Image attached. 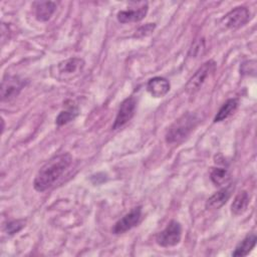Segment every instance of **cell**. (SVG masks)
Masks as SVG:
<instances>
[{"mask_svg": "<svg viewBox=\"0 0 257 257\" xmlns=\"http://www.w3.org/2000/svg\"><path fill=\"white\" fill-rule=\"evenodd\" d=\"M250 18V12L248 8L244 6L236 7L228 12L221 20L222 24L228 29H237L245 25Z\"/></svg>", "mask_w": 257, "mask_h": 257, "instance_id": "cell-7", "label": "cell"}, {"mask_svg": "<svg viewBox=\"0 0 257 257\" xmlns=\"http://www.w3.org/2000/svg\"><path fill=\"white\" fill-rule=\"evenodd\" d=\"M78 114V108L75 105H68L66 109L61 110L57 115L55 122L57 125H63L73 120Z\"/></svg>", "mask_w": 257, "mask_h": 257, "instance_id": "cell-17", "label": "cell"}, {"mask_svg": "<svg viewBox=\"0 0 257 257\" xmlns=\"http://www.w3.org/2000/svg\"><path fill=\"white\" fill-rule=\"evenodd\" d=\"M84 60L80 57H70L57 64L58 77L60 79H71L77 76L84 67Z\"/></svg>", "mask_w": 257, "mask_h": 257, "instance_id": "cell-6", "label": "cell"}, {"mask_svg": "<svg viewBox=\"0 0 257 257\" xmlns=\"http://www.w3.org/2000/svg\"><path fill=\"white\" fill-rule=\"evenodd\" d=\"M170 81L161 76L151 78L147 83V90L154 97H163L170 90Z\"/></svg>", "mask_w": 257, "mask_h": 257, "instance_id": "cell-11", "label": "cell"}, {"mask_svg": "<svg viewBox=\"0 0 257 257\" xmlns=\"http://www.w3.org/2000/svg\"><path fill=\"white\" fill-rule=\"evenodd\" d=\"M142 218V207L134 208L130 213L125 214L122 218H120L112 227L111 232L115 235L125 233L131 230L135 226H137Z\"/></svg>", "mask_w": 257, "mask_h": 257, "instance_id": "cell-8", "label": "cell"}, {"mask_svg": "<svg viewBox=\"0 0 257 257\" xmlns=\"http://www.w3.org/2000/svg\"><path fill=\"white\" fill-rule=\"evenodd\" d=\"M198 121V117L191 112L183 114L169 127L166 134V142L168 144H179L183 142L192 133Z\"/></svg>", "mask_w": 257, "mask_h": 257, "instance_id": "cell-2", "label": "cell"}, {"mask_svg": "<svg viewBox=\"0 0 257 257\" xmlns=\"http://www.w3.org/2000/svg\"><path fill=\"white\" fill-rule=\"evenodd\" d=\"M182 238V226L179 222L172 220L164 230L158 233L156 237L157 243L165 248L176 246Z\"/></svg>", "mask_w": 257, "mask_h": 257, "instance_id": "cell-4", "label": "cell"}, {"mask_svg": "<svg viewBox=\"0 0 257 257\" xmlns=\"http://www.w3.org/2000/svg\"><path fill=\"white\" fill-rule=\"evenodd\" d=\"M136 106H137V101L133 96L122 100L117 110L114 122L112 124V128L117 130L122 125H124L128 120H131V118L135 114Z\"/></svg>", "mask_w": 257, "mask_h": 257, "instance_id": "cell-9", "label": "cell"}, {"mask_svg": "<svg viewBox=\"0 0 257 257\" xmlns=\"http://www.w3.org/2000/svg\"><path fill=\"white\" fill-rule=\"evenodd\" d=\"M234 190V186L229 185L225 188H222L215 194H213L207 201H206V209L208 210H216L221 208L223 205L226 204V202L229 200V198L232 195V192Z\"/></svg>", "mask_w": 257, "mask_h": 257, "instance_id": "cell-10", "label": "cell"}, {"mask_svg": "<svg viewBox=\"0 0 257 257\" xmlns=\"http://www.w3.org/2000/svg\"><path fill=\"white\" fill-rule=\"evenodd\" d=\"M249 202H250L249 194L246 191L239 192L235 196V198H234V200H233V202L231 204V212H232V214L235 215V216L243 214L247 210Z\"/></svg>", "mask_w": 257, "mask_h": 257, "instance_id": "cell-14", "label": "cell"}, {"mask_svg": "<svg viewBox=\"0 0 257 257\" xmlns=\"http://www.w3.org/2000/svg\"><path fill=\"white\" fill-rule=\"evenodd\" d=\"M215 68H216V63L214 60H208L204 62L187 82L185 87L186 92L189 94H194L195 92H197L201 88V86L204 84L208 76L215 71Z\"/></svg>", "mask_w": 257, "mask_h": 257, "instance_id": "cell-3", "label": "cell"}, {"mask_svg": "<svg viewBox=\"0 0 257 257\" xmlns=\"http://www.w3.org/2000/svg\"><path fill=\"white\" fill-rule=\"evenodd\" d=\"M24 226H25V221L24 220H14V221L8 222L4 226V231L9 236H11V235H14L17 232H19Z\"/></svg>", "mask_w": 257, "mask_h": 257, "instance_id": "cell-19", "label": "cell"}, {"mask_svg": "<svg viewBox=\"0 0 257 257\" xmlns=\"http://www.w3.org/2000/svg\"><path fill=\"white\" fill-rule=\"evenodd\" d=\"M212 182L217 186H222L230 180V174L227 169L224 168H214L210 174Z\"/></svg>", "mask_w": 257, "mask_h": 257, "instance_id": "cell-18", "label": "cell"}, {"mask_svg": "<svg viewBox=\"0 0 257 257\" xmlns=\"http://www.w3.org/2000/svg\"><path fill=\"white\" fill-rule=\"evenodd\" d=\"M35 17L38 21H48L56 9V3L53 1H37L33 3Z\"/></svg>", "mask_w": 257, "mask_h": 257, "instance_id": "cell-13", "label": "cell"}, {"mask_svg": "<svg viewBox=\"0 0 257 257\" xmlns=\"http://www.w3.org/2000/svg\"><path fill=\"white\" fill-rule=\"evenodd\" d=\"M72 163V157L68 153H61L52 157L37 172L33 187L37 192H44L55 185Z\"/></svg>", "mask_w": 257, "mask_h": 257, "instance_id": "cell-1", "label": "cell"}, {"mask_svg": "<svg viewBox=\"0 0 257 257\" xmlns=\"http://www.w3.org/2000/svg\"><path fill=\"white\" fill-rule=\"evenodd\" d=\"M257 238L254 233L247 235L232 252V256H246L254 248Z\"/></svg>", "mask_w": 257, "mask_h": 257, "instance_id": "cell-15", "label": "cell"}, {"mask_svg": "<svg viewBox=\"0 0 257 257\" xmlns=\"http://www.w3.org/2000/svg\"><path fill=\"white\" fill-rule=\"evenodd\" d=\"M25 81L17 75H5L1 83V100L9 101L15 98L22 88Z\"/></svg>", "mask_w": 257, "mask_h": 257, "instance_id": "cell-5", "label": "cell"}, {"mask_svg": "<svg viewBox=\"0 0 257 257\" xmlns=\"http://www.w3.org/2000/svg\"><path fill=\"white\" fill-rule=\"evenodd\" d=\"M205 51V41L204 39L200 38L194 41V43L192 44L190 51H189V55L192 57H198L200 55H202Z\"/></svg>", "mask_w": 257, "mask_h": 257, "instance_id": "cell-20", "label": "cell"}, {"mask_svg": "<svg viewBox=\"0 0 257 257\" xmlns=\"http://www.w3.org/2000/svg\"><path fill=\"white\" fill-rule=\"evenodd\" d=\"M238 107V99L236 98H230L224 102V104L220 107L217 114L214 117L215 122L222 121L226 118H228L231 114L235 112V110Z\"/></svg>", "mask_w": 257, "mask_h": 257, "instance_id": "cell-16", "label": "cell"}, {"mask_svg": "<svg viewBox=\"0 0 257 257\" xmlns=\"http://www.w3.org/2000/svg\"><path fill=\"white\" fill-rule=\"evenodd\" d=\"M156 25L155 23H147L143 26H140L137 30H136V33H135V37L137 38H142V37H145V36H148L150 35L154 29H155Z\"/></svg>", "mask_w": 257, "mask_h": 257, "instance_id": "cell-21", "label": "cell"}, {"mask_svg": "<svg viewBox=\"0 0 257 257\" xmlns=\"http://www.w3.org/2000/svg\"><path fill=\"white\" fill-rule=\"evenodd\" d=\"M148 4L143 3L141 7L137 9H130L119 11L116 15L117 21L120 23H128V22H138L145 18L148 13Z\"/></svg>", "mask_w": 257, "mask_h": 257, "instance_id": "cell-12", "label": "cell"}]
</instances>
